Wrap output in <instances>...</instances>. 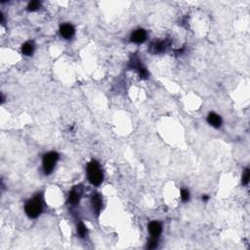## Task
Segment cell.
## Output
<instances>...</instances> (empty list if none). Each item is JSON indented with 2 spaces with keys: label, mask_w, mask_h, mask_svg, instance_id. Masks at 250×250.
<instances>
[{
  "label": "cell",
  "mask_w": 250,
  "mask_h": 250,
  "mask_svg": "<svg viewBox=\"0 0 250 250\" xmlns=\"http://www.w3.org/2000/svg\"><path fill=\"white\" fill-rule=\"evenodd\" d=\"M88 177L89 181L95 186H98L103 181V174L100 170L99 163L96 160H92L88 164Z\"/></svg>",
  "instance_id": "obj_1"
},
{
  "label": "cell",
  "mask_w": 250,
  "mask_h": 250,
  "mask_svg": "<svg viewBox=\"0 0 250 250\" xmlns=\"http://www.w3.org/2000/svg\"><path fill=\"white\" fill-rule=\"evenodd\" d=\"M41 208H42L41 200L38 197H35V198H33V200L27 201L26 206H25L26 213L27 214V216L31 217V218L37 217L40 214Z\"/></svg>",
  "instance_id": "obj_2"
},
{
  "label": "cell",
  "mask_w": 250,
  "mask_h": 250,
  "mask_svg": "<svg viewBox=\"0 0 250 250\" xmlns=\"http://www.w3.org/2000/svg\"><path fill=\"white\" fill-rule=\"evenodd\" d=\"M59 158V154L55 151H51L44 156L43 158V169L46 174H50L53 171L55 164Z\"/></svg>",
  "instance_id": "obj_3"
},
{
  "label": "cell",
  "mask_w": 250,
  "mask_h": 250,
  "mask_svg": "<svg viewBox=\"0 0 250 250\" xmlns=\"http://www.w3.org/2000/svg\"><path fill=\"white\" fill-rule=\"evenodd\" d=\"M147 38V32L144 29H137L131 35V41L135 43H142Z\"/></svg>",
  "instance_id": "obj_4"
},
{
  "label": "cell",
  "mask_w": 250,
  "mask_h": 250,
  "mask_svg": "<svg viewBox=\"0 0 250 250\" xmlns=\"http://www.w3.org/2000/svg\"><path fill=\"white\" fill-rule=\"evenodd\" d=\"M149 230L152 237L158 238V236L161 233V231H162V227H161V224L159 222L153 221L149 225Z\"/></svg>",
  "instance_id": "obj_5"
},
{
  "label": "cell",
  "mask_w": 250,
  "mask_h": 250,
  "mask_svg": "<svg viewBox=\"0 0 250 250\" xmlns=\"http://www.w3.org/2000/svg\"><path fill=\"white\" fill-rule=\"evenodd\" d=\"M60 32L65 38H70L75 34V28L70 25H63L60 28Z\"/></svg>",
  "instance_id": "obj_6"
},
{
  "label": "cell",
  "mask_w": 250,
  "mask_h": 250,
  "mask_svg": "<svg viewBox=\"0 0 250 250\" xmlns=\"http://www.w3.org/2000/svg\"><path fill=\"white\" fill-rule=\"evenodd\" d=\"M207 120H208V122L212 125V126L217 127V128L221 126V124H222V119H221V117H220L219 115H217L216 113H209V115H208V117H207Z\"/></svg>",
  "instance_id": "obj_7"
},
{
  "label": "cell",
  "mask_w": 250,
  "mask_h": 250,
  "mask_svg": "<svg viewBox=\"0 0 250 250\" xmlns=\"http://www.w3.org/2000/svg\"><path fill=\"white\" fill-rule=\"evenodd\" d=\"M92 203H93V208L95 209L97 213L101 210L102 208V198L99 195H94L92 197Z\"/></svg>",
  "instance_id": "obj_8"
},
{
  "label": "cell",
  "mask_w": 250,
  "mask_h": 250,
  "mask_svg": "<svg viewBox=\"0 0 250 250\" xmlns=\"http://www.w3.org/2000/svg\"><path fill=\"white\" fill-rule=\"evenodd\" d=\"M22 51H23V53L25 55H27V56L31 55L32 52H33V45L31 43L26 42V43L24 44L23 47H22Z\"/></svg>",
  "instance_id": "obj_9"
},
{
  "label": "cell",
  "mask_w": 250,
  "mask_h": 250,
  "mask_svg": "<svg viewBox=\"0 0 250 250\" xmlns=\"http://www.w3.org/2000/svg\"><path fill=\"white\" fill-rule=\"evenodd\" d=\"M79 196L80 194L78 192H76V190H73L70 193V201L72 204H76L79 201Z\"/></svg>",
  "instance_id": "obj_10"
},
{
  "label": "cell",
  "mask_w": 250,
  "mask_h": 250,
  "mask_svg": "<svg viewBox=\"0 0 250 250\" xmlns=\"http://www.w3.org/2000/svg\"><path fill=\"white\" fill-rule=\"evenodd\" d=\"M39 7H40V2L34 0V1H31L28 4L27 9H28V11H35V10H37Z\"/></svg>",
  "instance_id": "obj_11"
},
{
  "label": "cell",
  "mask_w": 250,
  "mask_h": 250,
  "mask_svg": "<svg viewBox=\"0 0 250 250\" xmlns=\"http://www.w3.org/2000/svg\"><path fill=\"white\" fill-rule=\"evenodd\" d=\"M157 246V238L156 237H152L149 242H148V245H147V247H148L149 249H153V248H156Z\"/></svg>",
  "instance_id": "obj_12"
},
{
  "label": "cell",
  "mask_w": 250,
  "mask_h": 250,
  "mask_svg": "<svg viewBox=\"0 0 250 250\" xmlns=\"http://www.w3.org/2000/svg\"><path fill=\"white\" fill-rule=\"evenodd\" d=\"M77 232L79 233V236L82 237V238L86 234V228H85V226H84L83 223H79L77 225Z\"/></svg>",
  "instance_id": "obj_13"
},
{
  "label": "cell",
  "mask_w": 250,
  "mask_h": 250,
  "mask_svg": "<svg viewBox=\"0 0 250 250\" xmlns=\"http://www.w3.org/2000/svg\"><path fill=\"white\" fill-rule=\"evenodd\" d=\"M249 178H250L249 169H246L243 173V176H242V184H243V185H247L248 182H249Z\"/></svg>",
  "instance_id": "obj_14"
},
{
  "label": "cell",
  "mask_w": 250,
  "mask_h": 250,
  "mask_svg": "<svg viewBox=\"0 0 250 250\" xmlns=\"http://www.w3.org/2000/svg\"><path fill=\"white\" fill-rule=\"evenodd\" d=\"M165 49V43L164 42H157L154 45V50L156 52H160V51H163Z\"/></svg>",
  "instance_id": "obj_15"
},
{
  "label": "cell",
  "mask_w": 250,
  "mask_h": 250,
  "mask_svg": "<svg viewBox=\"0 0 250 250\" xmlns=\"http://www.w3.org/2000/svg\"><path fill=\"white\" fill-rule=\"evenodd\" d=\"M181 197H182V200L184 201H187L189 200V198H190V194L187 190H181Z\"/></svg>",
  "instance_id": "obj_16"
},
{
  "label": "cell",
  "mask_w": 250,
  "mask_h": 250,
  "mask_svg": "<svg viewBox=\"0 0 250 250\" xmlns=\"http://www.w3.org/2000/svg\"><path fill=\"white\" fill-rule=\"evenodd\" d=\"M138 70H139L140 76H141V77H143V78H147V77H148V71L146 70V69L140 67V68H138Z\"/></svg>",
  "instance_id": "obj_17"
}]
</instances>
